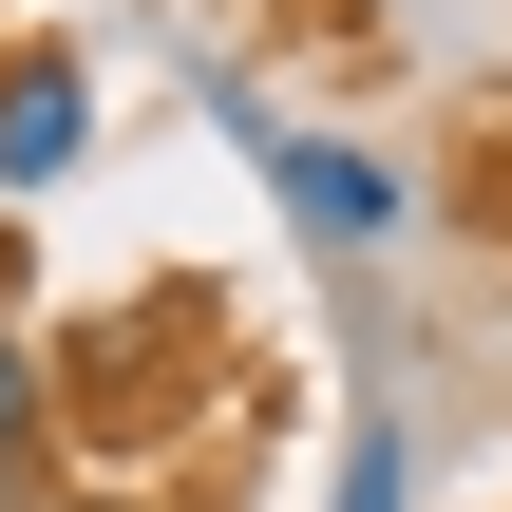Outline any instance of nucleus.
Listing matches in <instances>:
<instances>
[{
	"instance_id": "nucleus-1",
	"label": "nucleus",
	"mask_w": 512,
	"mask_h": 512,
	"mask_svg": "<svg viewBox=\"0 0 512 512\" xmlns=\"http://www.w3.org/2000/svg\"><path fill=\"white\" fill-rule=\"evenodd\" d=\"M209 114H228V152H247L266 190H285V228H304V247H342V266H361V247H399V209H418V190H399L380 152L304 133V114H285L266 76H209Z\"/></svg>"
},
{
	"instance_id": "nucleus-2",
	"label": "nucleus",
	"mask_w": 512,
	"mask_h": 512,
	"mask_svg": "<svg viewBox=\"0 0 512 512\" xmlns=\"http://www.w3.org/2000/svg\"><path fill=\"white\" fill-rule=\"evenodd\" d=\"M76 152H95V76L19 38V57H0V190H57Z\"/></svg>"
},
{
	"instance_id": "nucleus-4",
	"label": "nucleus",
	"mask_w": 512,
	"mask_h": 512,
	"mask_svg": "<svg viewBox=\"0 0 512 512\" xmlns=\"http://www.w3.org/2000/svg\"><path fill=\"white\" fill-rule=\"evenodd\" d=\"M323 512H418V437H399V399L342 418V494H323Z\"/></svg>"
},
{
	"instance_id": "nucleus-3",
	"label": "nucleus",
	"mask_w": 512,
	"mask_h": 512,
	"mask_svg": "<svg viewBox=\"0 0 512 512\" xmlns=\"http://www.w3.org/2000/svg\"><path fill=\"white\" fill-rule=\"evenodd\" d=\"M38 456H57V361H38V342L0 323V512L38 494Z\"/></svg>"
}]
</instances>
